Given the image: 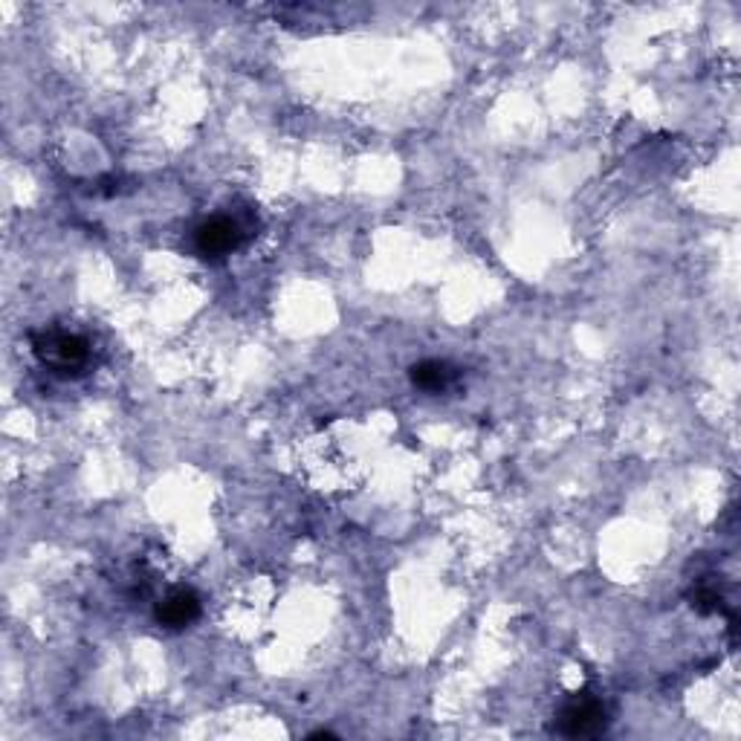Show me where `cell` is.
Wrapping results in <instances>:
<instances>
[{
    "instance_id": "1",
    "label": "cell",
    "mask_w": 741,
    "mask_h": 741,
    "mask_svg": "<svg viewBox=\"0 0 741 741\" xmlns=\"http://www.w3.org/2000/svg\"><path fill=\"white\" fill-rule=\"evenodd\" d=\"M32 351H36L38 360L50 366L52 371H59V374H73V371L88 366L90 360L88 342L76 337V333L64 331H47L41 333V337H36Z\"/></svg>"
},
{
    "instance_id": "2",
    "label": "cell",
    "mask_w": 741,
    "mask_h": 741,
    "mask_svg": "<svg viewBox=\"0 0 741 741\" xmlns=\"http://www.w3.org/2000/svg\"><path fill=\"white\" fill-rule=\"evenodd\" d=\"M243 241V232L232 218H212V221L200 223L194 232V250L206 258H221L236 252Z\"/></svg>"
},
{
    "instance_id": "3",
    "label": "cell",
    "mask_w": 741,
    "mask_h": 741,
    "mask_svg": "<svg viewBox=\"0 0 741 741\" xmlns=\"http://www.w3.org/2000/svg\"><path fill=\"white\" fill-rule=\"evenodd\" d=\"M605 727V707L597 698H573L565 710L559 712V733L582 739V735H597Z\"/></svg>"
},
{
    "instance_id": "4",
    "label": "cell",
    "mask_w": 741,
    "mask_h": 741,
    "mask_svg": "<svg viewBox=\"0 0 741 741\" xmlns=\"http://www.w3.org/2000/svg\"><path fill=\"white\" fill-rule=\"evenodd\" d=\"M200 614V600L194 591H171L166 600L157 605V623L166 625V629H183V625L194 623Z\"/></svg>"
},
{
    "instance_id": "5",
    "label": "cell",
    "mask_w": 741,
    "mask_h": 741,
    "mask_svg": "<svg viewBox=\"0 0 741 741\" xmlns=\"http://www.w3.org/2000/svg\"><path fill=\"white\" fill-rule=\"evenodd\" d=\"M455 377H458L455 368L438 360H427L411 368V382H414L420 391H429V394H441V391H447L449 385L455 382Z\"/></svg>"
}]
</instances>
